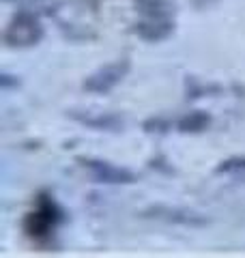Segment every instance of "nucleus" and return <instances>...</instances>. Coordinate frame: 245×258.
Here are the masks:
<instances>
[{
	"label": "nucleus",
	"instance_id": "1",
	"mask_svg": "<svg viewBox=\"0 0 245 258\" xmlns=\"http://www.w3.org/2000/svg\"><path fill=\"white\" fill-rule=\"evenodd\" d=\"M63 222H65V211L54 200V196H50V194H39L35 209L26 215L24 230L35 241H47L54 237V232L58 230V226Z\"/></svg>",
	"mask_w": 245,
	"mask_h": 258
},
{
	"label": "nucleus",
	"instance_id": "2",
	"mask_svg": "<svg viewBox=\"0 0 245 258\" xmlns=\"http://www.w3.org/2000/svg\"><path fill=\"white\" fill-rule=\"evenodd\" d=\"M45 37V28L41 24V15L30 11V9H22L13 13V18L7 24V28L3 32L5 43L13 47V50H28L35 47L43 41Z\"/></svg>",
	"mask_w": 245,
	"mask_h": 258
},
{
	"label": "nucleus",
	"instance_id": "3",
	"mask_svg": "<svg viewBox=\"0 0 245 258\" xmlns=\"http://www.w3.org/2000/svg\"><path fill=\"white\" fill-rule=\"evenodd\" d=\"M129 69H132V62L127 58L112 60L108 64H103V67H99L97 71H93V74L82 82V88L91 95H105L127 78Z\"/></svg>",
	"mask_w": 245,
	"mask_h": 258
},
{
	"label": "nucleus",
	"instance_id": "4",
	"mask_svg": "<svg viewBox=\"0 0 245 258\" xmlns=\"http://www.w3.org/2000/svg\"><path fill=\"white\" fill-rule=\"evenodd\" d=\"M80 166L93 176L97 183L103 185H134L138 174L125 166H116L112 161L97 159V157H78Z\"/></svg>",
	"mask_w": 245,
	"mask_h": 258
},
{
	"label": "nucleus",
	"instance_id": "5",
	"mask_svg": "<svg viewBox=\"0 0 245 258\" xmlns=\"http://www.w3.org/2000/svg\"><path fill=\"white\" fill-rule=\"evenodd\" d=\"M142 215L146 220H157L166 224H176V226H190V228H202L209 224V217H204L190 209L181 207H170V205H151L146 207Z\"/></svg>",
	"mask_w": 245,
	"mask_h": 258
},
{
	"label": "nucleus",
	"instance_id": "6",
	"mask_svg": "<svg viewBox=\"0 0 245 258\" xmlns=\"http://www.w3.org/2000/svg\"><path fill=\"white\" fill-rule=\"evenodd\" d=\"M176 24L170 15H142L140 22L134 24V32L146 43H161L174 35Z\"/></svg>",
	"mask_w": 245,
	"mask_h": 258
},
{
	"label": "nucleus",
	"instance_id": "7",
	"mask_svg": "<svg viewBox=\"0 0 245 258\" xmlns=\"http://www.w3.org/2000/svg\"><path fill=\"white\" fill-rule=\"evenodd\" d=\"M69 116L73 120H78L80 125L95 129V132H118V129L125 125V120L118 114H112V112H78V110H73V112H69Z\"/></svg>",
	"mask_w": 245,
	"mask_h": 258
},
{
	"label": "nucleus",
	"instance_id": "8",
	"mask_svg": "<svg viewBox=\"0 0 245 258\" xmlns=\"http://www.w3.org/2000/svg\"><path fill=\"white\" fill-rule=\"evenodd\" d=\"M211 125V114L204 110H192L176 120V132L181 134H202Z\"/></svg>",
	"mask_w": 245,
	"mask_h": 258
},
{
	"label": "nucleus",
	"instance_id": "9",
	"mask_svg": "<svg viewBox=\"0 0 245 258\" xmlns=\"http://www.w3.org/2000/svg\"><path fill=\"white\" fill-rule=\"evenodd\" d=\"M185 88H187V99H200V97L215 95V93L222 91L217 84H204V82H200L198 78H187L185 80Z\"/></svg>",
	"mask_w": 245,
	"mask_h": 258
},
{
	"label": "nucleus",
	"instance_id": "10",
	"mask_svg": "<svg viewBox=\"0 0 245 258\" xmlns=\"http://www.w3.org/2000/svg\"><path fill=\"white\" fill-rule=\"evenodd\" d=\"M215 174H228V176H241L245 174V155H234L215 166Z\"/></svg>",
	"mask_w": 245,
	"mask_h": 258
},
{
	"label": "nucleus",
	"instance_id": "11",
	"mask_svg": "<svg viewBox=\"0 0 245 258\" xmlns=\"http://www.w3.org/2000/svg\"><path fill=\"white\" fill-rule=\"evenodd\" d=\"M142 129L146 134H166L172 129V120L166 118V116H151L144 120Z\"/></svg>",
	"mask_w": 245,
	"mask_h": 258
},
{
	"label": "nucleus",
	"instance_id": "12",
	"mask_svg": "<svg viewBox=\"0 0 245 258\" xmlns=\"http://www.w3.org/2000/svg\"><path fill=\"white\" fill-rule=\"evenodd\" d=\"M56 5V0H24V9H30L35 13H52V7Z\"/></svg>",
	"mask_w": 245,
	"mask_h": 258
},
{
	"label": "nucleus",
	"instance_id": "13",
	"mask_svg": "<svg viewBox=\"0 0 245 258\" xmlns=\"http://www.w3.org/2000/svg\"><path fill=\"white\" fill-rule=\"evenodd\" d=\"M20 78L18 76H13V74H0V88L3 91H13V88H20Z\"/></svg>",
	"mask_w": 245,
	"mask_h": 258
},
{
	"label": "nucleus",
	"instance_id": "14",
	"mask_svg": "<svg viewBox=\"0 0 245 258\" xmlns=\"http://www.w3.org/2000/svg\"><path fill=\"white\" fill-rule=\"evenodd\" d=\"M5 3H11V0H5Z\"/></svg>",
	"mask_w": 245,
	"mask_h": 258
}]
</instances>
